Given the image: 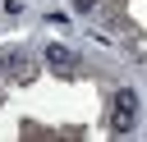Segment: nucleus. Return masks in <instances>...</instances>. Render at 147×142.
I'll use <instances>...</instances> for the list:
<instances>
[{"label":"nucleus","instance_id":"f257e3e1","mask_svg":"<svg viewBox=\"0 0 147 142\" xmlns=\"http://www.w3.org/2000/svg\"><path fill=\"white\" fill-rule=\"evenodd\" d=\"M46 64H51L60 78H74V73H78V60H74V50H64V46H55V41L46 46Z\"/></svg>","mask_w":147,"mask_h":142},{"label":"nucleus","instance_id":"f03ea898","mask_svg":"<svg viewBox=\"0 0 147 142\" xmlns=\"http://www.w3.org/2000/svg\"><path fill=\"white\" fill-rule=\"evenodd\" d=\"M0 69H5L9 78H18V82H32V78H37V64H32L28 55H18V50H9V55L0 60Z\"/></svg>","mask_w":147,"mask_h":142},{"label":"nucleus","instance_id":"7ed1b4c3","mask_svg":"<svg viewBox=\"0 0 147 142\" xmlns=\"http://www.w3.org/2000/svg\"><path fill=\"white\" fill-rule=\"evenodd\" d=\"M133 110H138V96H133V87H119V92H115V128H119V133L133 124Z\"/></svg>","mask_w":147,"mask_h":142},{"label":"nucleus","instance_id":"20e7f679","mask_svg":"<svg viewBox=\"0 0 147 142\" xmlns=\"http://www.w3.org/2000/svg\"><path fill=\"white\" fill-rule=\"evenodd\" d=\"M74 9H78V14H92V9H96V0H74Z\"/></svg>","mask_w":147,"mask_h":142}]
</instances>
